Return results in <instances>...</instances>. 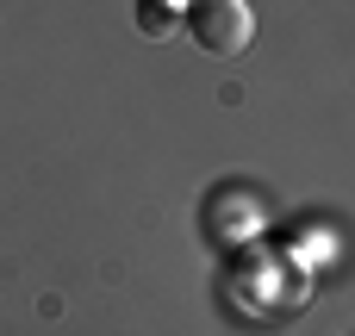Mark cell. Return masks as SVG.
Instances as JSON below:
<instances>
[{
    "instance_id": "obj_2",
    "label": "cell",
    "mask_w": 355,
    "mask_h": 336,
    "mask_svg": "<svg viewBox=\"0 0 355 336\" xmlns=\"http://www.w3.org/2000/svg\"><path fill=\"white\" fill-rule=\"evenodd\" d=\"M206 231H212V243H225V249H250V243L268 231V212H262V200H256L250 187H218V193L206 200Z\"/></svg>"
},
{
    "instance_id": "obj_1",
    "label": "cell",
    "mask_w": 355,
    "mask_h": 336,
    "mask_svg": "<svg viewBox=\"0 0 355 336\" xmlns=\"http://www.w3.org/2000/svg\"><path fill=\"white\" fill-rule=\"evenodd\" d=\"M187 37L206 50V56H237V50H250V37H256V12H250V0H187Z\"/></svg>"
},
{
    "instance_id": "obj_3",
    "label": "cell",
    "mask_w": 355,
    "mask_h": 336,
    "mask_svg": "<svg viewBox=\"0 0 355 336\" xmlns=\"http://www.w3.org/2000/svg\"><path fill=\"white\" fill-rule=\"evenodd\" d=\"M175 12H187V0H137V25L156 31V37L175 25Z\"/></svg>"
}]
</instances>
